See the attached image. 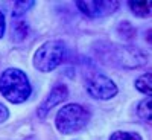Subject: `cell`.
Returning <instances> with one entry per match:
<instances>
[{
  "mask_svg": "<svg viewBox=\"0 0 152 140\" xmlns=\"http://www.w3.org/2000/svg\"><path fill=\"white\" fill-rule=\"evenodd\" d=\"M31 92L32 87L24 72L11 67L0 75V93L11 104L26 102Z\"/></svg>",
  "mask_w": 152,
  "mask_h": 140,
  "instance_id": "cell-1",
  "label": "cell"
},
{
  "mask_svg": "<svg viewBox=\"0 0 152 140\" xmlns=\"http://www.w3.org/2000/svg\"><path fill=\"white\" fill-rule=\"evenodd\" d=\"M90 120V111L79 104H67L64 105L55 120V125L59 133L73 134L85 128Z\"/></svg>",
  "mask_w": 152,
  "mask_h": 140,
  "instance_id": "cell-2",
  "label": "cell"
},
{
  "mask_svg": "<svg viewBox=\"0 0 152 140\" xmlns=\"http://www.w3.org/2000/svg\"><path fill=\"white\" fill-rule=\"evenodd\" d=\"M67 55V47L62 41L52 40L44 43L34 55V66L40 72H52L62 64Z\"/></svg>",
  "mask_w": 152,
  "mask_h": 140,
  "instance_id": "cell-3",
  "label": "cell"
},
{
  "mask_svg": "<svg viewBox=\"0 0 152 140\" xmlns=\"http://www.w3.org/2000/svg\"><path fill=\"white\" fill-rule=\"evenodd\" d=\"M85 88L90 96H93L96 99H102V100L111 99L119 93L117 85L108 76H105L102 73H91L90 76H87Z\"/></svg>",
  "mask_w": 152,
  "mask_h": 140,
  "instance_id": "cell-4",
  "label": "cell"
},
{
  "mask_svg": "<svg viewBox=\"0 0 152 140\" xmlns=\"http://www.w3.org/2000/svg\"><path fill=\"white\" fill-rule=\"evenodd\" d=\"M117 66H122L125 69H138L146 62V54H143L137 47H116L111 54Z\"/></svg>",
  "mask_w": 152,
  "mask_h": 140,
  "instance_id": "cell-5",
  "label": "cell"
},
{
  "mask_svg": "<svg viewBox=\"0 0 152 140\" xmlns=\"http://www.w3.org/2000/svg\"><path fill=\"white\" fill-rule=\"evenodd\" d=\"M78 9L88 18H100L117 11L119 2H76Z\"/></svg>",
  "mask_w": 152,
  "mask_h": 140,
  "instance_id": "cell-6",
  "label": "cell"
},
{
  "mask_svg": "<svg viewBox=\"0 0 152 140\" xmlns=\"http://www.w3.org/2000/svg\"><path fill=\"white\" fill-rule=\"evenodd\" d=\"M67 96H69V88H67V85H64V84H56V85H53V88L50 90V93L46 96V99L40 104V107H38L37 114H38L40 117H46V114L52 110L53 107H56L58 104L64 102V100L67 99Z\"/></svg>",
  "mask_w": 152,
  "mask_h": 140,
  "instance_id": "cell-7",
  "label": "cell"
},
{
  "mask_svg": "<svg viewBox=\"0 0 152 140\" xmlns=\"http://www.w3.org/2000/svg\"><path fill=\"white\" fill-rule=\"evenodd\" d=\"M129 9L132 11V14L140 17V18H145L151 14V2H129Z\"/></svg>",
  "mask_w": 152,
  "mask_h": 140,
  "instance_id": "cell-8",
  "label": "cell"
},
{
  "mask_svg": "<svg viewBox=\"0 0 152 140\" xmlns=\"http://www.w3.org/2000/svg\"><path fill=\"white\" fill-rule=\"evenodd\" d=\"M26 35H28V24L23 20H15L14 24H12V38H14V41L17 43L23 41Z\"/></svg>",
  "mask_w": 152,
  "mask_h": 140,
  "instance_id": "cell-9",
  "label": "cell"
},
{
  "mask_svg": "<svg viewBox=\"0 0 152 140\" xmlns=\"http://www.w3.org/2000/svg\"><path fill=\"white\" fill-rule=\"evenodd\" d=\"M151 78H152L151 73L142 75L140 78L135 81V88H137L140 93H145V95L151 96V90H152V79H151Z\"/></svg>",
  "mask_w": 152,
  "mask_h": 140,
  "instance_id": "cell-10",
  "label": "cell"
},
{
  "mask_svg": "<svg viewBox=\"0 0 152 140\" xmlns=\"http://www.w3.org/2000/svg\"><path fill=\"white\" fill-rule=\"evenodd\" d=\"M137 114L140 116V119L151 122V116H152V111H151V97H148L146 100H142L137 107Z\"/></svg>",
  "mask_w": 152,
  "mask_h": 140,
  "instance_id": "cell-11",
  "label": "cell"
},
{
  "mask_svg": "<svg viewBox=\"0 0 152 140\" xmlns=\"http://www.w3.org/2000/svg\"><path fill=\"white\" fill-rule=\"evenodd\" d=\"M35 2H14L12 3V17L14 18H18L21 17L24 12H26L28 9H31V6H34Z\"/></svg>",
  "mask_w": 152,
  "mask_h": 140,
  "instance_id": "cell-12",
  "label": "cell"
},
{
  "mask_svg": "<svg viewBox=\"0 0 152 140\" xmlns=\"http://www.w3.org/2000/svg\"><path fill=\"white\" fill-rule=\"evenodd\" d=\"M110 140H143L140 134L137 133H129V131H117L111 134Z\"/></svg>",
  "mask_w": 152,
  "mask_h": 140,
  "instance_id": "cell-13",
  "label": "cell"
},
{
  "mask_svg": "<svg viewBox=\"0 0 152 140\" xmlns=\"http://www.w3.org/2000/svg\"><path fill=\"white\" fill-rule=\"evenodd\" d=\"M8 117H9V111H8V108H6L3 104H0V123L5 122Z\"/></svg>",
  "mask_w": 152,
  "mask_h": 140,
  "instance_id": "cell-14",
  "label": "cell"
},
{
  "mask_svg": "<svg viewBox=\"0 0 152 140\" xmlns=\"http://www.w3.org/2000/svg\"><path fill=\"white\" fill-rule=\"evenodd\" d=\"M5 28H6L5 15H3V12L0 11V40H2V37H3V34H5Z\"/></svg>",
  "mask_w": 152,
  "mask_h": 140,
  "instance_id": "cell-15",
  "label": "cell"
}]
</instances>
